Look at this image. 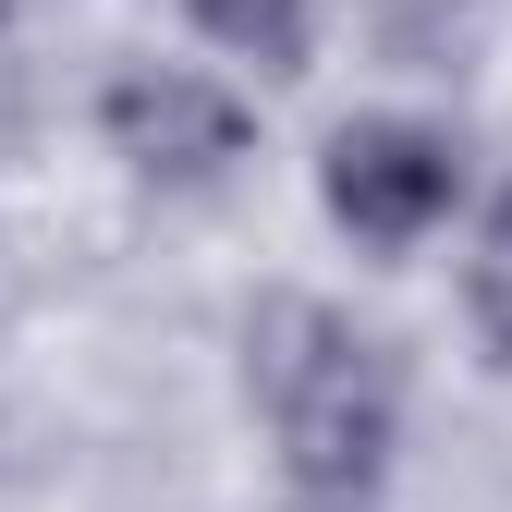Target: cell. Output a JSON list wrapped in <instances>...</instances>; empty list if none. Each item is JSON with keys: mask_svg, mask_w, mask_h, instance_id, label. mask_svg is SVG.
<instances>
[{"mask_svg": "<svg viewBox=\"0 0 512 512\" xmlns=\"http://www.w3.org/2000/svg\"><path fill=\"white\" fill-rule=\"evenodd\" d=\"M244 403L269 427L293 512H378L403 464V354L330 293H269L244 317Z\"/></svg>", "mask_w": 512, "mask_h": 512, "instance_id": "1", "label": "cell"}, {"mask_svg": "<svg viewBox=\"0 0 512 512\" xmlns=\"http://www.w3.org/2000/svg\"><path fill=\"white\" fill-rule=\"evenodd\" d=\"M98 147L135 183H159V196H220L256 159V110L208 61H122L98 86Z\"/></svg>", "mask_w": 512, "mask_h": 512, "instance_id": "2", "label": "cell"}, {"mask_svg": "<svg viewBox=\"0 0 512 512\" xmlns=\"http://www.w3.org/2000/svg\"><path fill=\"white\" fill-rule=\"evenodd\" d=\"M317 208L366 256H415L464 208V147L439 135V122H415V110H354V122H330V147H317Z\"/></svg>", "mask_w": 512, "mask_h": 512, "instance_id": "3", "label": "cell"}, {"mask_svg": "<svg viewBox=\"0 0 512 512\" xmlns=\"http://www.w3.org/2000/svg\"><path fill=\"white\" fill-rule=\"evenodd\" d=\"M183 25L256 74H305L317 61V0H183Z\"/></svg>", "mask_w": 512, "mask_h": 512, "instance_id": "4", "label": "cell"}, {"mask_svg": "<svg viewBox=\"0 0 512 512\" xmlns=\"http://www.w3.org/2000/svg\"><path fill=\"white\" fill-rule=\"evenodd\" d=\"M464 330H476L488 366H512V183L476 208V232H464Z\"/></svg>", "mask_w": 512, "mask_h": 512, "instance_id": "5", "label": "cell"}]
</instances>
